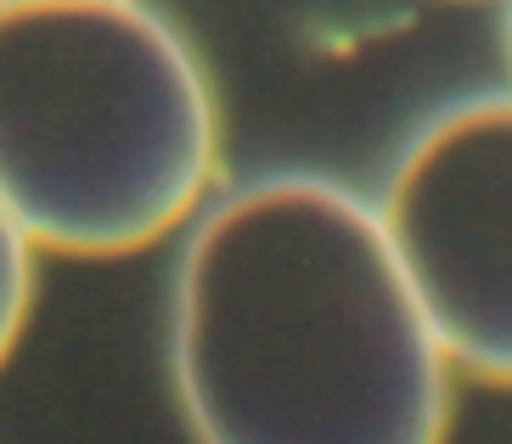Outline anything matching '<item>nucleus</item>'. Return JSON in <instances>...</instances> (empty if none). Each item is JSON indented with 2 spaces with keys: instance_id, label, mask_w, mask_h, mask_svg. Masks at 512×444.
Here are the masks:
<instances>
[{
  "instance_id": "f257e3e1",
  "label": "nucleus",
  "mask_w": 512,
  "mask_h": 444,
  "mask_svg": "<svg viewBox=\"0 0 512 444\" xmlns=\"http://www.w3.org/2000/svg\"><path fill=\"white\" fill-rule=\"evenodd\" d=\"M169 366L197 444H445L451 360L383 214L316 175H271L197 220Z\"/></svg>"
},
{
  "instance_id": "f03ea898",
  "label": "nucleus",
  "mask_w": 512,
  "mask_h": 444,
  "mask_svg": "<svg viewBox=\"0 0 512 444\" xmlns=\"http://www.w3.org/2000/svg\"><path fill=\"white\" fill-rule=\"evenodd\" d=\"M220 113L186 34L147 0L0 6V203L68 259H124L186 225Z\"/></svg>"
},
{
  "instance_id": "7ed1b4c3",
  "label": "nucleus",
  "mask_w": 512,
  "mask_h": 444,
  "mask_svg": "<svg viewBox=\"0 0 512 444\" xmlns=\"http://www.w3.org/2000/svg\"><path fill=\"white\" fill-rule=\"evenodd\" d=\"M377 214L445 360L512 388V96L428 124Z\"/></svg>"
},
{
  "instance_id": "20e7f679",
  "label": "nucleus",
  "mask_w": 512,
  "mask_h": 444,
  "mask_svg": "<svg viewBox=\"0 0 512 444\" xmlns=\"http://www.w3.org/2000/svg\"><path fill=\"white\" fill-rule=\"evenodd\" d=\"M34 304V242L12 220V208L0 203V366L12 360Z\"/></svg>"
},
{
  "instance_id": "39448f33",
  "label": "nucleus",
  "mask_w": 512,
  "mask_h": 444,
  "mask_svg": "<svg viewBox=\"0 0 512 444\" xmlns=\"http://www.w3.org/2000/svg\"><path fill=\"white\" fill-rule=\"evenodd\" d=\"M507 51H512V0H507Z\"/></svg>"
},
{
  "instance_id": "423d86ee",
  "label": "nucleus",
  "mask_w": 512,
  "mask_h": 444,
  "mask_svg": "<svg viewBox=\"0 0 512 444\" xmlns=\"http://www.w3.org/2000/svg\"><path fill=\"white\" fill-rule=\"evenodd\" d=\"M0 6H12V0H0Z\"/></svg>"
}]
</instances>
